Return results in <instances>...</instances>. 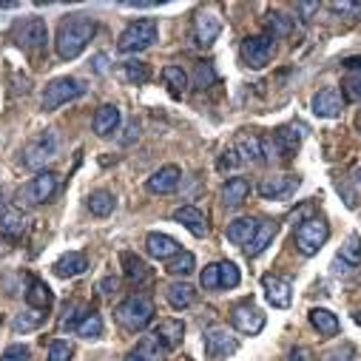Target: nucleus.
<instances>
[{"label":"nucleus","instance_id":"1","mask_svg":"<svg viewBox=\"0 0 361 361\" xmlns=\"http://www.w3.org/2000/svg\"><path fill=\"white\" fill-rule=\"evenodd\" d=\"M94 18L88 15H68L60 29H57V40H54V49H57V57L60 60H74L85 51L88 40L94 37Z\"/></svg>","mask_w":361,"mask_h":361},{"label":"nucleus","instance_id":"2","mask_svg":"<svg viewBox=\"0 0 361 361\" xmlns=\"http://www.w3.org/2000/svg\"><path fill=\"white\" fill-rule=\"evenodd\" d=\"M114 316H117L120 327H126L131 333H140L154 322V302L145 293H134V296H128L117 305Z\"/></svg>","mask_w":361,"mask_h":361},{"label":"nucleus","instance_id":"3","mask_svg":"<svg viewBox=\"0 0 361 361\" xmlns=\"http://www.w3.org/2000/svg\"><path fill=\"white\" fill-rule=\"evenodd\" d=\"M302 137H305V126H285V128L274 131L270 137L262 140L264 159H279V162L293 159V154L302 145Z\"/></svg>","mask_w":361,"mask_h":361},{"label":"nucleus","instance_id":"4","mask_svg":"<svg viewBox=\"0 0 361 361\" xmlns=\"http://www.w3.org/2000/svg\"><path fill=\"white\" fill-rule=\"evenodd\" d=\"M157 37H159V26H157V20H151V18L134 20V23L120 35V40H117V51H120V54H140V51L151 49V46L157 43Z\"/></svg>","mask_w":361,"mask_h":361},{"label":"nucleus","instance_id":"5","mask_svg":"<svg viewBox=\"0 0 361 361\" xmlns=\"http://www.w3.org/2000/svg\"><path fill=\"white\" fill-rule=\"evenodd\" d=\"M57 185H60V176L54 171H40L18 191V208H35V205L49 202L57 194Z\"/></svg>","mask_w":361,"mask_h":361},{"label":"nucleus","instance_id":"6","mask_svg":"<svg viewBox=\"0 0 361 361\" xmlns=\"http://www.w3.org/2000/svg\"><path fill=\"white\" fill-rule=\"evenodd\" d=\"M85 94V82L77 80V77H57L46 85L43 92V111H57L60 106L77 100Z\"/></svg>","mask_w":361,"mask_h":361},{"label":"nucleus","instance_id":"7","mask_svg":"<svg viewBox=\"0 0 361 361\" xmlns=\"http://www.w3.org/2000/svg\"><path fill=\"white\" fill-rule=\"evenodd\" d=\"M330 236V228L322 216H310L296 228V247L302 256H316Z\"/></svg>","mask_w":361,"mask_h":361},{"label":"nucleus","instance_id":"8","mask_svg":"<svg viewBox=\"0 0 361 361\" xmlns=\"http://www.w3.org/2000/svg\"><path fill=\"white\" fill-rule=\"evenodd\" d=\"M57 145H60V140H57V134H54L51 128L43 131V134H37V137L26 145V151H23V165H26V168H35V171L46 168V165L57 157Z\"/></svg>","mask_w":361,"mask_h":361},{"label":"nucleus","instance_id":"9","mask_svg":"<svg viewBox=\"0 0 361 361\" xmlns=\"http://www.w3.org/2000/svg\"><path fill=\"white\" fill-rule=\"evenodd\" d=\"M302 185L299 173H276V176H264L259 183V194L264 200H290Z\"/></svg>","mask_w":361,"mask_h":361},{"label":"nucleus","instance_id":"10","mask_svg":"<svg viewBox=\"0 0 361 361\" xmlns=\"http://www.w3.org/2000/svg\"><path fill=\"white\" fill-rule=\"evenodd\" d=\"M15 40L20 49L26 51H35V49H43L46 40H49V26L43 18H26L18 29H15Z\"/></svg>","mask_w":361,"mask_h":361},{"label":"nucleus","instance_id":"11","mask_svg":"<svg viewBox=\"0 0 361 361\" xmlns=\"http://www.w3.org/2000/svg\"><path fill=\"white\" fill-rule=\"evenodd\" d=\"M202 344H205V355L214 358V361H222V358H228V355H233V353L239 350V341H236L225 327H211V330H205Z\"/></svg>","mask_w":361,"mask_h":361},{"label":"nucleus","instance_id":"12","mask_svg":"<svg viewBox=\"0 0 361 361\" xmlns=\"http://www.w3.org/2000/svg\"><path fill=\"white\" fill-rule=\"evenodd\" d=\"M274 54V37L270 35H256V37H245L242 40V60L250 68H264Z\"/></svg>","mask_w":361,"mask_h":361},{"label":"nucleus","instance_id":"13","mask_svg":"<svg viewBox=\"0 0 361 361\" xmlns=\"http://www.w3.org/2000/svg\"><path fill=\"white\" fill-rule=\"evenodd\" d=\"M231 322H233V327H236L239 333H245V336H256V333L264 327V313H262L253 302H242V305L233 307Z\"/></svg>","mask_w":361,"mask_h":361},{"label":"nucleus","instance_id":"14","mask_svg":"<svg viewBox=\"0 0 361 361\" xmlns=\"http://www.w3.org/2000/svg\"><path fill=\"white\" fill-rule=\"evenodd\" d=\"M222 35V18L216 12H197L194 18V40L197 46L208 49L214 46V40Z\"/></svg>","mask_w":361,"mask_h":361},{"label":"nucleus","instance_id":"15","mask_svg":"<svg viewBox=\"0 0 361 361\" xmlns=\"http://www.w3.org/2000/svg\"><path fill=\"white\" fill-rule=\"evenodd\" d=\"M313 114L316 117H324V120H333L344 111V94L338 92V88H322L319 94H313Z\"/></svg>","mask_w":361,"mask_h":361},{"label":"nucleus","instance_id":"16","mask_svg":"<svg viewBox=\"0 0 361 361\" xmlns=\"http://www.w3.org/2000/svg\"><path fill=\"white\" fill-rule=\"evenodd\" d=\"M262 288H264V296H267V302L274 305V307H279V310L290 307L293 290H290V282H288V279H282V276H274V274H267V276H262Z\"/></svg>","mask_w":361,"mask_h":361},{"label":"nucleus","instance_id":"17","mask_svg":"<svg viewBox=\"0 0 361 361\" xmlns=\"http://www.w3.org/2000/svg\"><path fill=\"white\" fill-rule=\"evenodd\" d=\"M179 179H183V171H179L176 165H162L159 171H154V173L148 176L145 188H148L151 194H171V191L179 188Z\"/></svg>","mask_w":361,"mask_h":361},{"label":"nucleus","instance_id":"18","mask_svg":"<svg viewBox=\"0 0 361 361\" xmlns=\"http://www.w3.org/2000/svg\"><path fill=\"white\" fill-rule=\"evenodd\" d=\"M145 250H148V256L162 259V262H168V259H173V256L183 253V247H179V242H176L173 236L159 233V231H154V233L145 236Z\"/></svg>","mask_w":361,"mask_h":361},{"label":"nucleus","instance_id":"19","mask_svg":"<svg viewBox=\"0 0 361 361\" xmlns=\"http://www.w3.org/2000/svg\"><path fill=\"white\" fill-rule=\"evenodd\" d=\"M183 336H185V324L179 319H162L157 327H154V338L159 347L165 350H173L176 344H183Z\"/></svg>","mask_w":361,"mask_h":361},{"label":"nucleus","instance_id":"20","mask_svg":"<svg viewBox=\"0 0 361 361\" xmlns=\"http://www.w3.org/2000/svg\"><path fill=\"white\" fill-rule=\"evenodd\" d=\"M231 151L236 154L239 165L259 162V159H262V140H259V137H253V134H245V131H242V134H236V140H233Z\"/></svg>","mask_w":361,"mask_h":361},{"label":"nucleus","instance_id":"21","mask_svg":"<svg viewBox=\"0 0 361 361\" xmlns=\"http://www.w3.org/2000/svg\"><path fill=\"white\" fill-rule=\"evenodd\" d=\"M85 267H88L85 253H80V250H68V253H63V256L54 262V274H57L60 279H74V276L85 274Z\"/></svg>","mask_w":361,"mask_h":361},{"label":"nucleus","instance_id":"22","mask_svg":"<svg viewBox=\"0 0 361 361\" xmlns=\"http://www.w3.org/2000/svg\"><path fill=\"white\" fill-rule=\"evenodd\" d=\"M173 222H179L183 228H188L194 236H208V219H205V214L200 211V208H191V205H185V208H176L173 211Z\"/></svg>","mask_w":361,"mask_h":361},{"label":"nucleus","instance_id":"23","mask_svg":"<svg viewBox=\"0 0 361 361\" xmlns=\"http://www.w3.org/2000/svg\"><path fill=\"white\" fill-rule=\"evenodd\" d=\"M276 233H279V222L276 219H259L256 233H253V239L247 245V256H259L262 250H267V245L276 239Z\"/></svg>","mask_w":361,"mask_h":361},{"label":"nucleus","instance_id":"24","mask_svg":"<svg viewBox=\"0 0 361 361\" xmlns=\"http://www.w3.org/2000/svg\"><path fill=\"white\" fill-rule=\"evenodd\" d=\"M120 109L117 106H100L97 111H94V120H92V126H94V134L97 137H111L117 128H120Z\"/></svg>","mask_w":361,"mask_h":361},{"label":"nucleus","instance_id":"25","mask_svg":"<svg viewBox=\"0 0 361 361\" xmlns=\"http://www.w3.org/2000/svg\"><path fill=\"white\" fill-rule=\"evenodd\" d=\"M165 299H168V305L173 310H188L197 302V290L188 282H171L165 288Z\"/></svg>","mask_w":361,"mask_h":361},{"label":"nucleus","instance_id":"26","mask_svg":"<svg viewBox=\"0 0 361 361\" xmlns=\"http://www.w3.org/2000/svg\"><path fill=\"white\" fill-rule=\"evenodd\" d=\"M123 264H126V279L131 285H148L151 282V267L137 256V253H123L120 256Z\"/></svg>","mask_w":361,"mask_h":361},{"label":"nucleus","instance_id":"27","mask_svg":"<svg viewBox=\"0 0 361 361\" xmlns=\"http://www.w3.org/2000/svg\"><path fill=\"white\" fill-rule=\"evenodd\" d=\"M247 191H250V185H247L245 176H231L225 183V188H222V205L225 208H239L245 202Z\"/></svg>","mask_w":361,"mask_h":361},{"label":"nucleus","instance_id":"28","mask_svg":"<svg viewBox=\"0 0 361 361\" xmlns=\"http://www.w3.org/2000/svg\"><path fill=\"white\" fill-rule=\"evenodd\" d=\"M26 302H29V307H35V310H49V307L54 305V293L49 290L46 282L32 279V282H29V290H26Z\"/></svg>","mask_w":361,"mask_h":361},{"label":"nucleus","instance_id":"29","mask_svg":"<svg viewBox=\"0 0 361 361\" xmlns=\"http://www.w3.org/2000/svg\"><path fill=\"white\" fill-rule=\"evenodd\" d=\"M310 324L319 330V336H324V338H330V336H336L338 333V319H336V313H330L327 307H313L310 310Z\"/></svg>","mask_w":361,"mask_h":361},{"label":"nucleus","instance_id":"30","mask_svg":"<svg viewBox=\"0 0 361 361\" xmlns=\"http://www.w3.org/2000/svg\"><path fill=\"white\" fill-rule=\"evenodd\" d=\"M256 225H259V219H236V222L228 225L225 236H228V242H233V245H250V239H253V233H256Z\"/></svg>","mask_w":361,"mask_h":361},{"label":"nucleus","instance_id":"31","mask_svg":"<svg viewBox=\"0 0 361 361\" xmlns=\"http://www.w3.org/2000/svg\"><path fill=\"white\" fill-rule=\"evenodd\" d=\"M338 262L344 264V267H358L361 264V236L358 233H350L347 239H344V245H341V250H338Z\"/></svg>","mask_w":361,"mask_h":361},{"label":"nucleus","instance_id":"32","mask_svg":"<svg viewBox=\"0 0 361 361\" xmlns=\"http://www.w3.org/2000/svg\"><path fill=\"white\" fill-rule=\"evenodd\" d=\"M46 310H35V307H29L26 313H18L15 316V322H12V330L15 333H29V330H37L43 322H46Z\"/></svg>","mask_w":361,"mask_h":361},{"label":"nucleus","instance_id":"33","mask_svg":"<svg viewBox=\"0 0 361 361\" xmlns=\"http://www.w3.org/2000/svg\"><path fill=\"white\" fill-rule=\"evenodd\" d=\"M114 208H117V200L111 191H94L88 197V211L94 216H109V214H114Z\"/></svg>","mask_w":361,"mask_h":361},{"label":"nucleus","instance_id":"34","mask_svg":"<svg viewBox=\"0 0 361 361\" xmlns=\"http://www.w3.org/2000/svg\"><path fill=\"white\" fill-rule=\"evenodd\" d=\"M157 358H159V344H157L154 336H148L134 350H128V355L123 361H157Z\"/></svg>","mask_w":361,"mask_h":361},{"label":"nucleus","instance_id":"35","mask_svg":"<svg viewBox=\"0 0 361 361\" xmlns=\"http://www.w3.org/2000/svg\"><path fill=\"white\" fill-rule=\"evenodd\" d=\"M162 80L168 82L171 88V94H185V88H188V74L183 71V66H165L162 68Z\"/></svg>","mask_w":361,"mask_h":361},{"label":"nucleus","instance_id":"36","mask_svg":"<svg viewBox=\"0 0 361 361\" xmlns=\"http://www.w3.org/2000/svg\"><path fill=\"white\" fill-rule=\"evenodd\" d=\"M194 267H197V259H194V253H188V250H183L179 256H173V259L165 262V270H168L171 276H188Z\"/></svg>","mask_w":361,"mask_h":361},{"label":"nucleus","instance_id":"37","mask_svg":"<svg viewBox=\"0 0 361 361\" xmlns=\"http://www.w3.org/2000/svg\"><path fill=\"white\" fill-rule=\"evenodd\" d=\"M123 77H126L131 85H145V82L151 80V68H148V63H142V60H128V63H123Z\"/></svg>","mask_w":361,"mask_h":361},{"label":"nucleus","instance_id":"38","mask_svg":"<svg viewBox=\"0 0 361 361\" xmlns=\"http://www.w3.org/2000/svg\"><path fill=\"white\" fill-rule=\"evenodd\" d=\"M0 231L6 236H20L26 231V216L20 211H0Z\"/></svg>","mask_w":361,"mask_h":361},{"label":"nucleus","instance_id":"39","mask_svg":"<svg viewBox=\"0 0 361 361\" xmlns=\"http://www.w3.org/2000/svg\"><path fill=\"white\" fill-rule=\"evenodd\" d=\"M77 336H82V338H100L103 336V319H100V313H88L80 324H77V330H74Z\"/></svg>","mask_w":361,"mask_h":361},{"label":"nucleus","instance_id":"40","mask_svg":"<svg viewBox=\"0 0 361 361\" xmlns=\"http://www.w3.org/2000/svg\"><path fill=\"white\" fill-rule=\"evenodd\" d=\"M338 191L344 194V202H347L350 208H355V202L361 200V168L350 176V183H344V185L338 183Z\"/></svg>","mask_w":361,"mask_h":361},{"label":"nucleus","instance_id":"41","mask_svg":"<svg viewBox=\"0 0 361 361\" xmlns=\"http://www.w3.org/2000/svg\"><path fill=\"white\" fill-rule=\"evenodd\" d=\"M88 313H92V310H88L82 302H71V305L66 307V316H63V330H77V324H80Z\"/></svg>","mask_w":361,"mask_h":361},{"label":"nucleus","instance_id":"42","mask_svg":"<svg viewBox=\"0 0 361 361\" xmlns=\"http://www.w3.org/2000/svg\"><path fill=\"white\" fill-rule=\"evenodd\" d=\"M242 282V274L233 262H219V288H236Z\"/></svg>","mask_w":361,"mask_h":361},{"label":"nucleus","instance_id":"43","mask_svg":"<svg viewBox=\"0 0 361 361\" xmlns=\"http://www.w3.org/2000/svg\"><path fill=\"white\" fill-rule=\"evenodd\" d=\"M216 82V71H214V66L211 63H197V71H194V85L200 88H211Z\"/></svg>","mask_w":361,"mask_h":361},{"label":"nucleus","instance_id":"44","mask_svg":"<svg viewBox=\"0 0 361 361\" xmlns=\"http://www.w3.org/2000/svg\"><path fill=\"white\" fill-rule=\"evenodd\" d=\"M344 92L350 100H361V68H350L344 74Z\"/></svg>","mask_w":361,"mask_h":361},{"label":"nucleus","instance_id":"45","mask_svg":"<svg viewBox=\"0 0 361 361\" xmlns=\"http://www.w3.org/2000/svg\"><path fill=\"white\" fill-rule=\"evenodd\" d=\"M71 355H74V350H71L68 341H51L46 361H71Z\"/></svg>","mask_w":361,"mask_h":361},{"label":"nucleus","instance_id":"46","mask_svg":"<svg viewBox=\"0 0 361 361\" xmlns=\"http://www.w3.org/2000/svg\"><path fill=\"white\" fill-rule=\"evenodd\" d=\"M29 355H32V350L26 344H9L4 350V355H0V361H29Z\"/></svg>","mask_w":361,"mask_h":361},{"label":"nucleus","instance_id":"47","mask_svg":"<svg viewBox=\"0 0 361 361\" xmlns=\"http://www.w3.org/2000/svg\"><path fill=\"white\" fill-rule=\"evenodd\" d=\"M267 29L274 32V37H282V35H288L290 32V20H288V15H270V20H267Z\"/></svg>","mask_w":361,"mask_h":361},{"label":"nucleus","instance_id":"48","mask_svg":"<svg viewBox=\"0 0 361 361\" xmlns=\"http://www.w3.org/2000/svg\"><path fill=\"white\" fill-rule=\"evenodd\" d=\"M200 282H202V288H205V290H214V288H219V264H208V267L202 270Z\"/></svg>","mask_w":361,"mask_h":361},{"label":"nucleus","instance_id":"49","mask_svg":"<svg viewBox=\"0 0 361 361\" xmlns=\"http://www.w3.org/2000/svg\"><path fill=\"white\" fill-rule=\"evenodd\" d=\"M330 9L338 12V15H358L361 12V4H350V0H341V4H338V0H333Z\"/></svg>","mask_w":361,"mask_h":361},{"label":"nucleus","instance_id":"50","mask_svg":"<svg viewBox=\"0 0 361 361\" xmlns=\"http://www.w3.org/2000/svg\"><path fill=\"white\" fill-rule=\"evenodd\" d=\"M140 140V123L137 120H131L128 126H126V134H123V145H134Z\"/></svg>","mask_w":361,"mask_h":361},{"label":"nucleus","instance_id":"51","mask_svg":"<svg viewBox=\"0 0 361 361\" xmlns=\"http://www.w3.org/2000/svg\"><path fill=\"white\" fill-rule=\"evenodd\" d=\"M288 361H313V350L310 347H293Z\"/></svg>","mask_w":361,"mask_h":361},{"label":"nucleus","instance_id":"52","mask_svg":"<svg viewBox=\"0 0 361 361\" xmlns=\"http://www.w3.org/2000/svg\"><path fill=\"white\" fill-rule=\"evenodd\" d=\"M296 9H299V15H302V20L307 23V20H310V15H313V12H319V4H299Z\"/></svg>","mask_w":361,"mask_h":361},{"label":"nucleus","instance_id":"53","mask_svg":"<svg viewBox=\"0 0 361 361\" xmlns=\"http://www.w3.org/2000/svg\"><path fill=\"white\" fill-rule=\"evenodd\" d=\"M100 288H103V293H114L117 290V279H103Z\"/></svg>","mask_w":361,"mask_h":361},{"label":"nucleus","instance_id":"54","mask_svg":"<svg viewBox=\"0 0 361 361\" xmlns=\"http://www.w3.org/2000/svg\"><path fill=\"white\" fill-rule=\"evenodd\" d=\"M106 63H109L106 54H97V57H94V68H97V71H106Z\"/></svg>","mask_w":361,"mask_h":361},{"label":"nucleus","instance_id":"55","mask_svg":"<svg viewBox=\"0 0 361 361\" xmlns=\"http://www.w3.org/2000/svg\"><path fill=\"white\" fill-rule=\"evenodd\" d=\"M355 322H358V324H361V313H355Z\"/></svg>","mask_w":361,"mask_h":361},{"label":"nucleus","instance_id":"56","mask_svg":"<svg viewBox=\"0 0 361 361\" xmlns=\"http://www.w3.org/2000/svg\"><path fill=\"white\" fill-rule=\"evenodd\" d=\"M358 128H361V117H358Z\"/></svg>","mask_w":361,"mask_h":361}]
</instances>
